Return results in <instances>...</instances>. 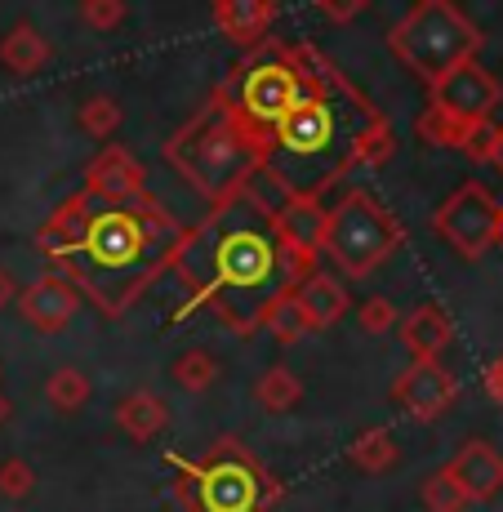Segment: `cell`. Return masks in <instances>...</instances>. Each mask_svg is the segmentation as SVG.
<instances>
[{
	"instance_id": "cell-1",
	"label": "cell",
	"mask_w": 503,
	"mask_h": 512,
	"mask_svg": "<svg viewBox=\"0 0 503 512\" xmlns=\"http://www.w3.org/2000/svg\"><path fill=\"white\" fill-rule=\"evenodd\" d=\"M174 272L192 303L214 308L232 334H254L276 299L294 294V285L317 272V254L290 241L276 219V192L254 179L183 232Z\"/></svg>"
},
{
	"instance_id": "cell-2",
	"label": "cell",
	"mask_w": 503,
	"mask_h": 512,
	"mask_svg": "<svg viewBox=\"0 0 503 512\" xmlns=\"http://www.w3.org/2000/svg\"><path fill=\"white\" fill-rule=\"evenodd\" d=\"M303 94L294 112L263 134L259 179L281 201H325L352 170H379L397 152L388 116L343 76L334 58H325L312 41H299Z\"/></svg>"
},
{
	"instance_id": "cell-3",
	"label": "cell",
	"mask_w": 503,
	"mask_h": 512,
	"mask_svg": "<svg viewBox=\"0 0 503 512\" xmlns=\"http://www.w3.org/2000/svg\"><path fill=\"white\" fill-rule=\"evenodd\" d=\"M183 232L179 214L152 192L138 201L72 192L36 232V250L49 254L58 272L103 312L121 317L165 272H174Z\"/></svg>"
},
{
	"instance_id": "cell-4",
	"label": "cell",
	"mask_w": 503,
	"mask_h": 512,
	"mask_svg": "<svg viewBox=\"0 0 503 512\" xmlns=\"http://www.w3.org/2000/svg\"><path fill=\"white\" fill-rule=\"evenodd\" d=\"M259 161L263 156L254 134L236 121L232 107L219 94H210V103L165 143V165L174 174H183L210 205L245 192L259 179Z\"/></svg>"
},
{
	"instance_id": "cell-5",
	"label": "cell",
	"mask_w": 503,
	"mask_h": 512,
	"mask_svg": "<svg viewBox=\"0 0 503 512\" xmlns=\"http://www.w3.org/2000/svg\"><path fill=\"white\" fill-rule=\"evenodd\" d=\"M165 464L174 468V490L187 512H272L281 499V481L236 437L214 441L201 459L170 450Z\"/></svg>"
},
{
	"instance_id": "cell-6",
	"label": "cell",
	"mask_w": 503,
	"mask_h": 512,
	"mask_svg": "<svg viewBox=\"0 0 503 512\" xmlns=\"http://www.w3.org/2000/svg\"><path fill=\"white\" fill-rule=\"evenodd\" d=\"M214 94L232 107V116L254 134V143H263V134H272L303 94L299 41H272L268 36L250 58L232 67L228 81Z\"/></svg>"
},
{
	"instance_id": "cell-7",
	"label": "cell",
	"mask_w": 503,
	"mask_h": 512,
	"mask_svg": "<svg viewBox=\"0 0 503 512\" xmlns=\"http://www.w3.org/2000/svg\"><path fill=\"white\" fill-rule=\"evenodd\" d=\"M401 245H406V223L366 187H348L334 205H325L317 259L334 263L343 277H370Z\"/></svg>"
},
{
	"instance_id": "cell-8",
	"label": "cell",
	"mask_w": 503,
	"mask_h": 512,
	"mask_svg": "<svg viewBox=\"0 0 503 512\" xmlns=\"http://www.w3.org/2000/svg\"><path fill=\"white\" fill-rule=\"evenodd\" d=\"M388 49L410 76L437 85L463 63H477L481 27L450 0H419L406 18L388 32Z\"/></svg>"
},
{
	"instance_id": "cell-9",
	"label": "cell",
	"mask_w": 503,
	"mask_h": 512,
	"mask_svg": "<svg viewBox=\"0 0 503 512\" xmlns=\"http://www.w3.org/2000/svg\"><path fill=\"white\" fill-rule=\"evenodd\" d=\"M499 103H503L499 76L486 72L481 63H463L450 76H441L437 85H428V112L419 116V139L463 152L472 143V134L481 125H490Z\"/></svg>"
},
{
	"instance_id": "cell-10",
	"label": "cell",
	"mask_w": 503,
	"mask_h": 512,
	"mask_svg": "<svg viewBox=\"0 0 503 512\" xmlns=\"http://www.w3.org/2000/svg\"><path fill=\"white\" fill-rule=\"evenodd\" d=\"M432 228H437V236L459 254V259H481L486 250L499 245L503 205L495 201V192H490L486 183L468 179L437 205Z\"/></svg>"
},
{
	"instance_id": "cell-11",
	"label": "cell",
	"mask_w": 503,
	"mask_h": 512,
	"mask_svg": "<svg viewBox=\"0 0 503 512\" xmlns=\"http://www.w3.org/2000/svg\"><path fill=\"white\" fill-rule=\"evenodd\" d=\"M455 374H450L441 361H414L410 370L397 374V383H392V401H397L401 410H406L410 419H441L450 406H455Z\"/></svg>"
},
{
	"instance_id": "cell-12",
	"label": "cell",
	"mask_w": 503,
	"mask_h": 512,
	"mask_svg": "<svg viewBox=\"0 0 503 512\" xmlns=\"http://www.w3.org/2000/svg\"><path fill=\"white\" fill-rule=\"evenodd\" d=\"M23 308V321L36 334H58L76 321V308H81V290L63 277V272H49V277H36L18 299Z\"/></svg>"
},
{
	"instance_id": "cell-13",
	"label": "cell",
	"mask_w": 503,
	"mask_h": 512,
	"mask_svg": "<svg viewBox=\"0 0 503 512\" xmlns=\"http://www.w3.org/2000/svg\"><path fill=\"white\" fill-rule=\"evenodd\" d=\"M81 192L98 196V201H138V196H147V174L121 143H103V152L85 165Z\"/></svg>"
},
{
	"instance_id": "cell-14",
	"label": "cell",
	"mask_w": 503,
	"mask_h": 512,
	"mask_svg": "<svg viewBox=\"0 0 503 512\" xmlns=\"http://www.w3.org/2000/svg\"><path fill=\"white\" fill-rule=\"evenodd\" d=\"M450 481L463 490L468 504H486L503 490V455L490 441H463L455 450V459L446 464Z\"/></svg>"
},
{
	"instance_id": "cell-15",
	"label": "cell",
	"mask_w": 503,
	"mask_h": 512,
	"mask_svg": "<svg viewBox=\"0 0 503 512\" xmlns=\"http://www.w3.org/2000/svg\"><path fill=\"white\" fill-rule=\"evenodd\" d=\"M294 303H299L308 330H330L334 321H343V312H348V290H343L339 277H330L325 268H317L294 285Z\"/></svg>"
},
{
	"instance_id": "cell-16",
	"label": "cell",
	"mask_w": 503,
	"mask_h": 512,
	"mask_svg": "<svg viewBox=\"0 0 503 512\" xmlns=\"http://www.w3.org/2000/svg\"><path fill=\"white\" fill-rule=\"evenodd\" d=\"M210 14H214V23H219V32L232 36V41L245 49H259L276 23L272 0H214Z\"/></svg>"
},
{
	"instance_id": "cell-17",
	"label": "cell",
	"mask_w": 503,
	"mask_h": 512,
	"mask_svg": "<svg viewBox=\"0 0 503 512\" xmlns=\"http://www.w3.org/2000/svg\"><path fill=\"white\" fill-rule=\"evenodd\" d=\"M450 339H455V321L441 303H419L410 317H401V343L414 352V361H437Z\"/></svg>"
},
{
	"instance_id": "cell-18",
	"label": "cell",
	"mask_w": 503,
	"mask_h": 512,
	"mask_svg": "<svg viewBox=\"0 0 503 512\" xmlns=\"http://www.w3.org/2000/svg\"><path fill=\"white\" fill-rule=\"evenodd\" d=\"M49 58H54V49H49L45 32L36 23H27V18H18V23L0 36V67H5L9 76H36Z\"/></svg>"
},
{
	"instance_id": "cell-19",
	"label": "cell",
	"mask_w": 503,
	"mask_h": 512,
	"mask_svg": "<svg viewBox=\"0 0 503 512\" xmlns=\"http://www.w3.org/2000/svg\"><path fill=\"white\" fill-rule=\"evenodd\" d=\"M116 423L125 428V437L130 441H152L156 432H165V423H170V410H165V401L156 397V392H130V397L116 401Z\"/></svg>"
},
{
	"instance_id": "cell-20",
	"label": "cell",
	"mask_w": 503,
	"mask_h": 512,
	"mask_svg": "<svg viewBox=\"0 0 503 512\" xmlns=\"http://www.w3.org/2000/svg\"><path fill=\"white\" fill-rule=\"evenodd\" d=\"M348 459H352V468H357V472H370V477H374V472L397 468L401 464V450H397V441H392L388 428H366L348 446Z\"/></svg>"
},
{
	"instance_id": "cell-21",
	"label": "cell",
	"mask_w": 503,
	"mask_h": 512,
	"mask_svg": "<svg viewBox=\"0 0 503 512\" xmlns=\"http://www.w3.org/2000/svg\"><path fill=\"white\" fill-rule=\"evenodd\" d=\"M254 397H259L263 410H272V415H285V410L299 406L303 383H299V374H294L290 366H272V370L259 374V383H254Z\"/></svg>"
},
{
	"instance_id": "cell-22",
	"label": "cell",
	"mask_w": 503,
	"mask_h": 512,
	"mask_svg": "<svg viewBox=\"0 0 503 512\" xmlns=\"http://www.w3.org/2000/svg\"><path fill=\"white\" fill-rule=\"evenodd\" d=\"M170 379L179 383L183 392H210L214 379H219V357H214V352H205V348H187L183 357L174 361Z\"/></svg>"
},
{
	"instance_id": "cell-23",
	"label": "cell",
	"mask_w": 503,
	"mask_h": 512,
	"mask_svg": "<svg viewBox=\"0 0 503 512\" xmlns=\"http://www.w3.org/2000/svg\"><path fill=\"white\" fill-rule=\"evenodd\" d=\"M90 379H85L76 366H63V370H54L49 374V383H45V397H49V406L54 410H63V415H76V410L90 401Z\"/></svg>"
},
{
	"instance_id": "cell-24",
	"label": "cell",
	"mask_w": 503,
	"mask_h": 512,
	"mask_svg": "<svg viewBox=\"0 0 503 512\" xmlns=\"http://www.w3.org/2000/svg\"><path fill=\"white\" fill-rule=\"evenodd\" d=\"M76 121H81V130L90 134V139H112V134L121 130L125 112L112 94H90L81 103V112H76Z\"/></svg>"
},
{
	"instance_id": "cell-25",
	"label": "cell",
	"mask_w": 503,
	"mask_h": 512,
	"mask_svg": "<svg viewBox=\"0 0 503 512\" xmlns=\"http://www.w3.org/2000/svg\"><path fill=\"white\" fill-rule=\"evenodd\" d=\"M263 330L276 334V343H299L303 334H308V321H303L299 303H294V294H285V299H276L268 308V317H263Z\"/></svg>"
},
{
	"instance_id": "cell-26",
	"label": "cell",
	"mask_w": 503,
	"mask_h": 512,
	"mask_svg": "<svg viewBox=\"0 0 503 512\" xmlns=\"http://www.w3.org/2000/svg\"><path fill=\"white\" fill-rule=\"evenodd\" d=\"M419 495H423V508H428V512H468L472 508L468 499H463V490L450 481L446 468L432 472V477L419 486Z\"/></svg>"
},
{
	"instance_id": "cell-27",
	"label": "cell",
	"mask_w": 503,
	"mask_h": 512,
	"mask_svg": "<svg viewBox=\"0 0 503 512\" xmlns=\"http://www.w3.org/2000/svg\"><path fill=\"white\" fill-rule=\"evenodd\" d=\"M125 0H81V23L90 27V32H116V27L125 23Z\"/></svg>"
},
{
	"instance_id": "cell-28",
	"label": "cell",
	"mask_w": 503,
	"mask_h": 512,
	"mask_svg": "<svg viewBox=\"0 0 503 512\" xmlns=\"http://www.w3.org/2000/svg\"><path fill=\"white\" fill-rule=\"evenodd\" d=\"M36 490V472L27 459H0V495L5 499H27Z\"/></svg>"
},
{
	"instance_id": "cell-29",
	"label": "cell",
	"mask_w": 503,
	"mask_h": 512,
	"mask_svg": "<svg viewBox=\"0 0 503 512\" xmlns=\"http://www.w3.org/2000/svg\"><path fill=\"white\" fill-rule=\"evenodd\" d=\"M357 321H361V330L366 334H388L392 326H397V303L392 299H383V294H374V299L361 303V312H357Z\"/></svg>"
},
{
	"instance_id": "cell-30",
	"label": "cell",
	"mask_w": 503,
	"mask_h": 512,
	"mask_svg": "<svg viewBox=\"0 0 503 512\" xmlns=\"http://www.w3.org/2000/svg\"><path fill=\"white\" fill-rule=\"evenodd\" d=\"M317 14H321V18H330V23H352L357 14H366V0H348V5H334V0H321Z\"/></svg>"
},
{
	"instance_id": "cell-31",
	"label": "cell",
	"mask_w": 503,
	"mask_h": 512,
	"mask_svg": "<svg viewBox=\"0 0 503 512\" xmlns=\"http://www.w3.org/2000/svg\"><path fill=\"white\" fill-rule=\"evenodd\" d=\"M481 388L490 392V401H499V406H503V357H495L486 366V374H481Z\"/></svg>"
},
{
	"instance_id": "cell-32",
	"label": "cell",
	"mask_w": 503,
	"mask_h": 512,
	"mask_svg": "<svg viewBox=\"0 0 503 512\" xmlns=\"http://www.w3.org/2000/svg\"><path fill=\"white\" fill-rule=\"evenodd\" d=\"M490 165L503 170V125H495V143H490Z\"/></svg>"
},
{
	"instance_id": "cell-33",
	"label": "cell",
	"mask_w": 503,
	"mask_h": 512,
	"mask_svg": "<svg viewBox=\"0 0 503 512\" xmlns=\"http://www.w3.org/2000/svg\"><path fill=\"white\" fill-rule=\"evenodd\" d=\"M9 299H14V277H9V272L0 268V308H5Z\"/></svg>"
},
{
	"instance_id": "cell-34",
	"label": "cell",
	"mask_w": 503,
	"mask_h": 512,
	"mask_svg": "<svg viewBox=\"0 0 503 512\" xmlns=\"http://www.w3.org/2000/svg\"><path fill=\"white\" fill-rule=\"evenodd\" d=\"M9 415H14V406H9V397L0 392V428H5V419H9Z\"/></svg>"
},
{
	"instance_id": "cell-35",
	"label": "cell",
	"mask_w": 503,
	"mask_h": 512,
	"mask_svg": "<svg viewBox=\"0 0 503 512\" xmlns=\"http://www.w3.org/2000/svg\"><path fill=\"white\" fill-rule=\"evenodd\" d=\"M499 245H503V228H499Z\"/></svg>"
}]
</instances>
